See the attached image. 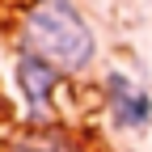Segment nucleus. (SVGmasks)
<instances>
[{
  "instance_id": "f257e3e1",
  "label": "nucleus",
  "mask_w": 152,
  "mask_h": 152,
  "mask_svg": "<svg viewBox=\"0 0 152 152\" xmlns=\"http://www.w3.org/2000/svg\"><path fill=\"white\" fill-rule=\"evenodd\" d=\"M21 51L51 59L64 76H80L97 59V38L72 0H30L21 13Z\"/></svg>"
},
{
  "instance_id": "f03ea898",
  "label": "nucleus",
  "mask_w": 152,
  "mask_h": 152,
  "mask_svg": "<svg viewBox=\"0 0 152 152\" xmlns=\"http://www.w3.org/2000/svg\"><path fill=\"white\" fill-rule=\"evenodd\" d=\"M13 80H17L21 102H26V118L30 123H55V93L64 85V72L42 55L21 51L17 68H13Z\"/></svg>"
},
{
  "instance_id": "7ed1b4c3",
  "label": "nucleus",
  "mask_w": 152,
  "mask_h": 152,
  "mask_svg": "<svg viewBox=\"0 0 152 152\" xmlns=\"http://www.w3.org/2000/svg\"><path fill=\"white\" fill-rule=\"evenodd\" d=\"M106 110L118 131H148L152 123V97L123 72H106Z\"/></svg>"
},
{
  "instance_id": "20e7f679",
  "label": "nucleus",
  "mask_w": 152,
  "mask_h": 152,
  "mask_svg": "<svg viewBox=\"0 0 152 152\" xmlns=\"http://www.w3.org/2000/svg\"><path fill=\"white\" fill-rule=\"evenodd\" d=\"M0 152H93V144L64 123H26L9 140H0Z\"/></svg>"
}]
</instances>
